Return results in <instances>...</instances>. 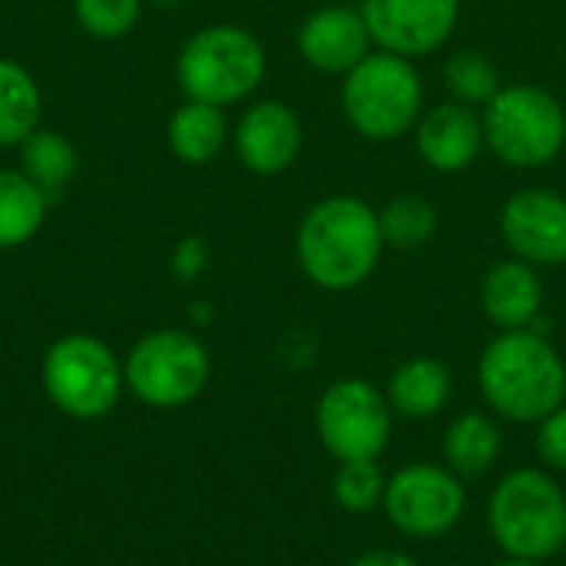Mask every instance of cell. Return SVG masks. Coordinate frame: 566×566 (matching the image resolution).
Returning a JSON list of instances; mask_svg holds the SVG:
<instances>
[{
	"label": "cell",
	"instance_id": "cell-2",
	"mask_svg": "<svg viewBox=\"0 0 566 566\" xmlns=\"http://www.w3.org/2000/svg\"><path fill=\"white\" fill-rule=\"evenodd\" d=\"M478 391L497 418L537 424L566 405V361L537 328L501 332L478 358Z\"/></svg>",
	"mask_w": 566,
	"mask_h": 566
},
{
	"label": "cell",
	"instance_id": "cell-29",
	"mask_svg": "<svg viewBox=\"0 0 566 566\" xmlns=\"http://www.w3.org/2000/svg\"><path fill=\"white\" fill-rule=\"evenodd\" d=\"M348 566H424L418 557L405 554V551H388V547H375L358 554Z\"/></svg>",
	"mask_w": 566,
	"mask_h": 566
},
{
	"label": "cell",
	"instance_id": "cell-4",
	"mask_svg": "<svg viewBox=\"0 0 566 566\" xmlns=\"http://www.w3.org/2000/svg\"><path fill=\"white\" fill-rule=\"evenodd\" d=\"M265 66V46L252 30L239 23H209L182 43L176 56V80L186 99L226 109L262 86Z\"/></svg>",
	"mask_w": 566,
	"mask_h": 566
},
{
	"label": "cell",
	"instance_id": "cell-7",
	"mask_svg": "<svg viewBox=\"0 0 566 566\" xmlns=\"http://www.w3.org/2000/svg\"><path fill=\"white\" fill-rule=\"evenodd\" d=\"M46 398L76 421H96L109 415L126 388V375L113 348L93 335H63L43 355Z\"/></svg>",
	"mask_w": 566,
	"mask_h": 566
},
{
	"label": "cell",
	"instance_id": "cell-27",
	"mask_svg": "<svg viewBox=\"0 0 566 566\" xmlns=\"http://www.w3.org/2000/svg\"><path fill=\"white\" fill-rule=\"evenodd\" d=\"M534 451L551 474H566V405L551 411L544 421H537Z\"/></svg>",
	"mask_w": 566,
	"mask_h": 566
},
{
	"label": "cell",
	"instance_id": "cell-10",
	"mask_svg": "<svg viewBox=\"0 0 566 566\" xmlns=\"http://www.w3.org/2000/svg\"><path fill=\"white\" fill-rule=\"evenodd\" d=\"M385 517L388 524L411 541H434L451 534L464 511L468 491L464 478H458L448 464L415 461L398 468L385 488Z\"/></svg>",
	"mask_w": 566,
	"mask_h": 566
},
{
	"label": "cell",
	"instance_id": "cell-3",
	"mask_svg": "<svg viewBox=\"0 0 566 566\" xmlns=\"http://www.w3.org/2000/svg\"><path fill=\"white\" fill-rule=\"evenodd\" d=\"M488 527L504 557L544 564L564 554V488L544 468L507 471L488 497Z\"/></svg>",
	"mask_w": 566,
	"mask_h": 566
},
{
	"label": "cell",
	"instance_id": "cell-16",
	"mask_svg": "<svg viewBox=\"0 0 566 566\" xmlns=\"http://www.w3.org/2000/svg\"><path fill=\"white\" fill-rule=\"evenodd\" d=\"M481 308L501 332L534 328L544 308V282L537 265L514 255L491 265L481 282Z\"/></svg>",
	"mask_w": 566,
	"mask_h": 566
},
{
	"label": "cell",
	"instance_id": "cell-22",
	"mask_svg": "<svg viewBox=\"0 0 566 566\" xmlns=\"http://www.w3.org/2000/svg\"><path fill=\"white\" fill-rule=\"evenodd\" d=\"M17 153H20V166L17 169L27 179H33L46 196L60 192L76 176V163H80L76 159V146L63 133H56V129L36 126L17 146Z\"/></svg>",
	"mask_w": 566,
	"mask_h": 566
},
{
	"label": "cell",
	"instance_id": "cell-8",
	"mask_svg": "<svg viewBox=\"0 0 566 566\" xmlns=\"http://www.w3.org/2000/svg\"><path fill=\"white\" fill-rule=\"evenodd\" d=\"M209 352L182 328H159L143 335L123 361L126 388L149 408H182L209 385Z\"/></svg>",
	"mask_w": 566,
	"mask_h": 566
},
{
	"label": "cell",
	"instance_id": "cell-30",
	"mask_svg": "<svg viewBox=\"0 0 566 566\" xmlns=\"http://www.w3.org/2000/svg\"><path fill=\"white\" fill-rule=\"evenodd\" d=\"M491 566H544V564H534V560H517V557H501L497 564Z\"/></svg>",
	"mask_w": 566,
	"mask_h": 566
},
{
	"label": "cell",
	"instance_id": "cell-15",
	"mask_svg": "<svg viewBox=\"0 0 566 566\" xmlns=\"http://www.w3.org/2000/svg\"><path fill=\"white\" fill-rule=\"evenodd\" d=\"M415 146L428 169L434 172H461L471 169L488 139H484V119L474 106H464L458 99H448L434 109H428L415 126Z\"/></svg>",
	"mask_w": 566,
	"mask_h": 566
},
{
	"label": "cell",
	"instance_id": "cell-31",
	"mask_svg": "<svg viewBox=\"0 0 566 566\" xmlns=\"http://www.w3.org/2000/svg\"><path fill=\"white\" fill-rule=\"evenodd\" d=\"M149 3H156V7H179L182 0H149Z\"/></svg>",
	"mask_w": 566,
	"mask_h": 566
},
{
	"label": "cell",
	"instance_id": "cell-12",
	"mask_svg": "<svg viewBox=\"0 0 566 566\" xmlns=\"http://www.w3.org/2000/svg\"><path fill=\"white\" fill-rule=\"evenodd\" d=\"M501 239L514 259L554 269L566 262V196L521 189L501 209Z\"/></svg>",
	"mask_w": 566,
	"mask_h": 566
},
{
	"label": "cell",
	"instance_id": "cell-32",
	"mask_svg": "<svg viewBox=\"0 0 566 566\" xmlns=\"http://www.w3.org/2000/svg\"><path fill=\"white\" fill-rule=\"evenodd\" d=\"M564 554H566V547H564Z\"/></svg>",
	"mask_w": 566,
	"mask_h": 566
},
{
	"label": "cell",
	"instance_id": "cell-28",
	"mask_svg": "<svg viewBox=\"0 0 566 566\" xmlns=\"http://www.w3.org/2000/svg\"><path fill=\"white\" fill-rule=\"evenodd\" d=\"M206 262H209V249H206V242H202L199 235L182 239V242L176 245V252H172V272H176V279H182V282L196 279V275L206 269Z\"/></svg>",
	"mask_w": 566,
	"mask_h": 566
},
{
	"label": "cell",
	"instance_id": "cell-1",
	"mask_svg": "<svg viewBox=\"0 0 566 566\" xmlns=\"http://www.w3.org/2000/svg\"><path fill=\"white\" fill-rule=\"evenodd\" d=\"M385 252L378 209L358 196L315 202L295 232V259L305 279L325 292H352L371 279Z\"/></svg>",
	"mask_w": 566,
	"mask_h": 566
},
{
	"label": "cell",
	"instance_id": "cell-26",
	"mask_svg": "<svg viewBox=\"0 0 566 566\" xmlns=\"http://www.w3.org/2000/svg\"><path fill=\"white\" fill-rule=\"evenodd\" d=\"M73 13L90 36L119 40L139 23L143 0H73Z\"/></svg>",
	"mask_w": 566,
	"mask_h": 566
},
{
	"label": "cell",
	"instance_id": "cell-25",
	"mask_svg": "<svg viewBox=\"0 0 566 566\" xmlns=\"http://www.w3.org/2000/svg\"><path fill=\"white\" fill-rule=\"evenodd\" d=\"M388 474L378 461H342L332 478V497L348 514H371L381 507Z\"/></svg>",
	"mask_w": 566,
	"mask_h": 566
},
{
	"label": "cell",
	"instance_id": "cell-19",
	"mask_svg": "<svg viewBox=\"0 0 566 566\" xmlns=\"http://www.w3.org/2000/svg\"><path fill=\"white\" fill-rule=\"evenodd\" d=\"M504 451V434L494 415L484 411H461L444 428V464L458 478H484L497 468Z\"/></svg>",
	"mask_w": 566,
	"mask_h": 566
},
{
	"label": "cell",
	"instance_id": "cell-6",
	"mask_svg": "<svg viewBox=\"0 0 566 566\" xmlns=\"http://www.w3.org/2000/svg\"><path fill=\"white\" fill-rule=\"evenodd\" d=\"M488 149L514 169H544L566 146V106L544 86L514 83L484 106Z\"/></svg>",
	"mask_w": 566,
	"mask_h": 566
},
{
	"label": "cell",
	"instance_id": "cell-13",
	"mask_svg": "<svg viewBox=\"0 0 566 566\" xmlns=\"http://www.w3.org/2000/svg\"><path fill=\"white\" fill-rule=\"evenodd\" d=\"M235 153L239 163L255 176H279L285 172L305 143V129L298 113L282 99H259L252 103L235 123Z\"/></svg>",
	"mask_w": 566,
	"mask_h": 566
},
{
	"label": "cell",
	"instance_id": "cell-21",
	"mask_svg": "<svg viewBox=\"0 0 566 566\" xmlns=\"http://www.w3.org/2000/svg\"><path fill=\"white\" fill-rule=\"evenodd\" d=\"M43 113V96L33 73L0 56V149H17L36 126Z\"/></svg>",
	"mask_w": 566,
	"mask_h": 566
},
{
	"label": "cell",
	"instance_id": "cell-17",
	"mask_svg": "<svg viewBox=\"0 0 566 566\" xmlns=\"http://www.w3.org/2000/svg\"><path fill=\"white\" fill-rule=\"evenodd\" d=\"M451 391H454V381H451L448 365L428 355L401 361L385 385V398L391 411L408 421H428L441 415L451 401Z\"/></svg>",
	"mask_w": 566,
	"mask_h": 566
},
{
	"label": "cell",
	"instance_id": "cell-23",
	"mask_svg": "<svg viewBox=\"0 0 566 566\" xmlns=\"http://www.w3.org/2000/svg\"><path fill=\"white\" fill-rule=\"evenodd\" d=\"M378 222H381L385 249L411 252V249H421L434 239L438 209L431 199H424L418 192H401L378 209Z\"/></svg>",
	"mask_w": 566,
	"mask_h": 566
},
{
	"label": "cell",
	"instance_id": "cell-14",
	"mask_svg": "<svg viewBox=\"0 0 566 566\" xmlns=\"http://www.w3.org/2000/svg\"><path fill=\"white\" fill-rule=\"evenodd\" d=\"M371 50H375V40L368 33L361 10L355 7H342V3L322 7L308 13L305 23L298 27V53L318 73L345 76Z\"/></svg>",
	"mask_w": 566,
	"mask_h": 566
},
{
	"label": "cell",
	"instance_id": "cell-9",
	"mask_svg": "<svg viewBox=\"0 0 566 566\" xmlns=\"http://www.w3.org/2000/svg\"><path fill=\"white\" fill-rule=\"evenodd\" d=\"M315 431L322 448L342 461H378L395 431V411L368 378L332 381L315 405Z\"/></svg>",
	"mask_w": 566,
	"mask_h": 566
},
{
	"label": "cell",
	"instance_id": "cell-18",
	"mask_svg": "<svg viewBox=\"0 0 566 566\" xmlns=\"http://www.w3.org/2000/svg\"><path fill=\"white\" fill-rule=\"evenodd\" d=\"M229 139V119L222 106L186 99L172 109L166 123V143L169 153L186 166H206L212 163Z\"/></svg>",
	"mask_w": 566,
	"mask_h": 566
},
{
	"label": "cell",
	"instance_id": "cell-20",
	"mask_svg": "<svg viewBox=\"0 0 566 566\" xmlns=\"http://www.w3.org/2000/svg\"><path fill=\"white\" fill-rule=\"evenodd\" d=\"M50 196L20 169H0V252L27 245L46 222Z\"/></svg>",
	"mask_w": 566,
	"mask_h": 566
},
{
	"label": "cell",
	"instance_id": "cell-11",
	"mask_svg": "<svg viewBox=\"0 0 566 566\" xmlns=\"http://www.w3.org/2000/svg\"><path fill=\"white\" fill-rule=\"evenodd\" d=\"M378 50L418 60L441 50L461 17V0H361Z\"/></svg>",
	"mask_w": 566,
	"mask_h": 566
},
{
	"label": "cell",
	"instance_id": "cell-24",
	"mask_svg": "<svg viewBox=\"0 0 566 566\" xmlns=\"http://www.w3.org/2000/svg\"><path fill=\"white\" fill-rule=\"evenodd\" d=\"M444 86L464 106H488L501 93V73L494 60L481 50L451 53L444 63Z\"/></svg>",
	"mask_w": 566,
	"mask_h": 566
},
{
	"label": "cell",
	"instance_id": "cell-5",
	"mask_svg": "<svg viewBox=\"0 0 566 566\" xmlns=\"http://www.w3.org/2000/svg\"><path fill=\"white\" fill-rule=\"evenodd\" d=\"M424 106V86L415 70V60L371 50L355 70L342 80V113L348 126L371 139L391 143L418 126Z\"/></svg>",
	"mask_w": 566,
	"mask_h": 566
}]
</instances>
